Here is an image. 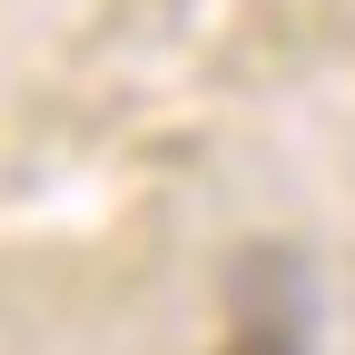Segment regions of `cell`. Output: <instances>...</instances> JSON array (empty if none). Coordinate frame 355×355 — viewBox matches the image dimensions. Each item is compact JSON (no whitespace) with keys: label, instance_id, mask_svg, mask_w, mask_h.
Returning <instances> with one entry per match:
<instances>
[{"label":"cell","instance_id":"cell-1","mask_svg":"<svg viewBox=\"0 0 355 355\" xmlns=\"http://www.w3.org/2000/svg\"><path fill=\"white\" fill-rule=\"evenodd\" d=\"M217 355H306V345H296L286 326H237L227 345H217Z\"/></svg>","mask_w":355,"mask_h":355}]
</instances>
